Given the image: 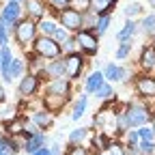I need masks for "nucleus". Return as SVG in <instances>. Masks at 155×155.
<instances>
[{"mask_svg":"<svg viewBox=\"0 0 155 155\" xmlns=\"http://www.w3.org/2000/svg\"><path fill=\"white\" fill-rule=\"evenodd\" d=\"M123 116H125V129L142 127V125H147V123H149V119H151L149 110H147V108H142V106H136V104L127 106V110L123 112Z\"/></svg>","mask_w":155,"mask_h":155,"instance_id":"1","label":"nucleus"},{"mask_svg":"<svg viewBox=\"0 0 155 155\" xmlns=\"http://www.w3.org/2000/svg\"><path fill=\"white\" fill-rule=\"evenodd\" d=\"M61 52H63V48L58 45L52 37H37L35 39V54L37 56H41V58H61Z\"/></svg>","mask_w":155,"mask_h":155,"instance_id":"2","label":"nucleus"},{"mask_svg":"<svg viewBox=\"0 0 155 155\" xmlns=\"http://www.w3.org/2000/svg\"><path fill=\"white\" fill-rule=\"evenodd\" d=\"M58 19H61V26L67 32H80L82 30V11H78L73 7H67L58 13Z\"/></svg>","mask_w":155,"mask_h":155,"instance_id":"3","label":"nucleus"},{"mask_svg":"<svg viewBox=\"0 0 155 155\" xmlns=\"http://www.w3.org/2000/svg\"><path fill=\"white\" fill-rule=\"evenodd\" d=\"M35 35H37V24L32 22V19H19V22L15 24V32H13V37H15V41L22 45V48H24L26 43L32 41Z\"/></svg>","mask_w":155,"mask_h":155,"instance_id":"4","label":"nucleus"},{"mask_svg":"<svg viewBox=\"0 0 155 155\" xmlns=\"http://www.w3.org/2000/svg\"><path fill=\"white\" fill-rule=\"evenodd\" d=\"M75 41H78V48H80L86 56H95L97 50H99V45H97V35H95V30H86V28H82L80 32H78Z\"/></svg>","mask_w":155,"mask_h":155,"instance_id":"5","label":"nucleus"},{"mask_svg":"<svg viewBox=\"0 0 155 155\" xmlns=\"http://www.w3.org/2000/svg\"><path fill=\"white\" fill-rule=\"evenodd\" d=\"M19 15H22V7H19V2H13V0H9V2L0 9V22H2L5 26H13L19 22Z\"/></svg>","mask_w":155,"mask_h":155,"instance_id":"6","label":"nucleus"},{"mask_svg":"<svg viewBox=\"0 0 155 155\" xmlns=\"http://www.w3.org/2000/svg\"><path fill=\"white\" fill-rule=\"evenodd\" d=\"M84 56L82 54H78V52H73V54H67V58H65V67H67V78H71V80H78V78L82 75V71H84Z\"/></svg>","mask_w":155,"mask_h":155,"instance_id":"7","label":"nucleus"},{"mask_svg":"<svg viewBox=\"0 0 155 155\" xmlns=\"http://www.w3.org/2000/svg\"><path fill=\"white\" fill-rule=\"evenodd\" d=\"M37 88H39V78H37L35 73H26L22 80H19V84H17V93L22 95V97H30V95H35Z\"/></svg>","mask_w":155,"mask_h":155,"instance_id":"8","label":"nucleus"},{"mask_svg":"<svg viewBox=\"0 0 155 155\" xmlns=\"http://www.w3.org/2000/svg\"><path fill=\"white\" fill-rule=\"evenodd\" d=\"M11 65H13V54L9 45L0 48V78L5 82H11Z\"/></svg>","mask_w":155,"mask_h":155,"instance_id":"9","label":"nucleus"},{"mask_svg":"<svg viewBox=\"0 0 155 155\" xmlns=\"http://www.w3.org/2000/svg\"><path fill=\"white\" fill-rule=\"evenodd\" d=\"M69 78H56V80H50L45 93L48 95H58V97H69Z\"/></svg>","mask_w":155,"mask_h":155,"instance_id":"10","label":"nucleus"},{"mask_svg":"<svg viewBox=\"0 0 155 155\" xmlns=\"http://www.w3.org/2000/svg\"><path fill=\"white\" fill-rule=\"evenodd\" d=\"M127 75H129L127 67H119V65H114V63L106 65V69H104V78H106L108 82H125Z\"/></svg>","mask_w":155,"mask_h":155,"instance_id":"11","label":"nucleus"},{"mask_svg":"<svg viewBox=\"0 0 155 155\" xmlns=\"http://www.w3.org/2000/svg\"><path fill=\"white\" fill-rule=\"evenodd\" d=\"M136 91L142 97H155V78L153 75H142L136 80Z\"/></svg>","mask_w":155,"mask_h":155,"instance_id":"12","label":"nucleus"},{"mask_svg":"<svg viewBox=\"0 0 155 155\" xmlns=\"http://www.w3.org/2000/svg\"><path fill=\"white\" fill-rule=\"evenodd\" d=\"M45 75L50 80H56V78H65L67 75V67L63 58H54L50 65H45Z\"/></svg>","mask_w":155,"mask_h":155,"instance_id":"13","label":"nucleus"},{"mask_svg":"<svg viewBox=\"0 0 155 155\" xmlns=\"http://www.w3.org/2000/svg\"><path fill=\"white\" fill-rule=\"evenodd\" d=\"M45 142H48V138H45L41 131H37V134H32V136H28V138H26L24 149L32 155V153H37L39 149H43V147H45Z\"/></svg>","mask_w":155,"mask_h":155,"instance_id":"14","label":"nucleus"},{"mask_svg":"<svg viewBox=\"0 0 155 155\" xmlns=\"http://www.w3.org/2000/svg\"><path fill=\"white\" fill-rule=\"evenodd\" d=\"M104 84H106L104 71H93V73L86 78V93H97Z\"/></svg>","mask_w":155,"mask_h":155,"instance_id":"15","label":"nucleus"},{"mask_svg":"<svg viewBox=\"0 0 155 155\" xmlns=\"http://www.w3.org/2000/svg\"><path fill=\"white\" fill-rule=\"evenodd\" d=\"M26 13L30 15V19H43V13H45V7L41 0H26Z\"/></svg>","mask_w":155,"mask_h":155,"instance_id":"16","label":"nucleus"},{"mask_svg":"<svg viewBox=\"0 0 155 155\" xmlns=\"http://www.w3.org/2000/svg\"><path fill=\"white\" fill-rule=\"evenodd\" d=\"M138 32V24L136 22H131V19H127V22L123 24V28L119 30V35H116V39L123 43V41H131V37Z\"/></svg>","mask_w":155,"mask_h":155,"instance_id":"17","label":"nucleus"},{"mask_svg":"<svg viewBox=\"0 0 155 155\" xmlns=\"http://www.w3.org/2000/svg\"><path fill=\"white\" fill-rule=\"evenodd\" d=\"M140 65L144 69H153L155 67V45H144L140 52Z\"/></svg>","mask_w":155,"mask_h":155,"instance_id":"18","label":"nucleus"},{"mask_svg":"<svg viewBox=\"0 0 155 155\" xmlns=\"http://www.w3.org/2000/svg\"><path fill=\"white\" fill-rule=\"evenodd\" d=\"M86 2H88V11H91L95 17L106 15L108 9H110V0H86Z\"/></svg>","mask_w":155,"mask_h":155,"instance_id":"19","label":"nucleus"},{"mask_svg":"<svg viewBox=\"0 0 155 155\" xmlns=\"http://www.w3.org/2000/svg\"><path fill=\"white\" fill-rule=\"evenodd\" d=\"M32 121H35L37 127H50V125L54 123L52 114H50L48 110H39V112H35V114H32Z\"/></svg>","mask_w":155,"mask_h":155,"instance_id":"20","label":"nucleus"},{"mask_svg":"<svg viewBox=\"0 0 155 155\" xmlns=\"http://www.w3.org/2000/svg\"><path fill=\"white\" fill-rule=\"evenodd\" d=\"M110 22H112V15H110V13L99 15V17H97V22H95V35H97V37H99V35H104V32L108 30Z\"/></svg>","mask_w":155,"mask_h":155,"instance_id":"21","label":"nucleus"},{"mask_svg":"<svg viewBox=\"0 0 155 155\" xmlns=\"http://www.w3.org/2000/svg\"><path fill=\"white\" fill-rule=\"evenodd\" d=\"M86 95H80V99L75 101V106H73V112H71V119L73 121H78V119H82L84 116V110H86Z\"/></svg>","mask_w":155,"mask_h":155,"instance_id":"22","label":"nucleus"},{"mask_svg":"<svg viewBox=\"0 0 155 155\" xmlns=\"http://www.w3.org/2000/svg\"><path fill=\"white\" fill-rule=\"evenodd\" d=\"M138 26H140V30H142V32L153 35V32H155V13H151V15L142 17V22H140Z\"/></svg>","mask_w":155,"mask_h":155,"instance_id":"23","label":"nucleus"},{"mask_svg":"<svg viewBox=\"0 0 155 155\" xmlns=\"http://www.w3.org/2000/svg\"><path fill=\"white\" fill-rule=\"evenodd\" d=\"M39 28H41L43 37H54V32L58 30V26H56V22H54V19H41Z\"/></svg>","mask_w":155,"mask_h":155,"instance_id":"24","label":"nucleus"},{"mask_svg":"<svg viewBox=\"0 0 155 155\" xmlns=\"http://www.w3.org/2000/svg\"><path fill=\"white\" fill-rule=\"evenodd\" d=\"M15 78H24V61H19V58H13L11 65V80Z\"/></svg>","mask_w":155,"mask_h":155,"instance_id":"25","label":"nucleus"},{"mask_svg":"<svg viewBox=\"0 0 155 155\" xmlns=\"http://www.w3.org/2000/svg\"><path fill=\"white\" fill-rule=\"evenodd\" d=\"M86 134H88V131H86L84 127H78V129H73V131L69 134V142H71V144H75V142L80 144V142L86 138Z\"/></svg>","mask_w":155,"mask_h":155,"instance_id":"26","label":"nucleus"},{"mask_svg":"<svg viewBox=\"0 0 155 155\" xmlns=\"http://www.w3.org/2000/svg\"><path fill=\"white\" fill-rule=\"evenodd\" d=\"M129 52H131V41H123L119 45V50H116V61H125L129 56Z\"/></svg>","mask_w":155,"mask_h":155,"instance_id":"27","label":"nucleus"},{"mask_svg":"<svg viewBox=\"0 0 155 155\" xmlns=\"http://www.w3.org/2000/svg\"><path fill=\"white\" fill-rule=\"evenodd\" d=\"M138 149H140L142 155H153L155 153V142L153 140H140L138 142Z\"/></svg>","mask_w":155,"mask_h":155,"instance_id":"28","label":"nucleus"},{"mask_svg":"<svg viewBox=\"0 0 155 155\" xmlns=\"http://www.w3.org/2000/svg\"><path fill=\"white\" fill-rule=\"evenodd\" d=\"M123 13H125V17H134V15L142 13V5H140V2H129V5L123 9Z\"/></svg>","mask_w":155,"mask_h":155,"instance_id":"29","label":"nucleus"},{"mask_svg":"<svg viewBox=\"0 0 155 155\" xmlns=\"http://www.w3.org/2000/svg\"><path fill=\"white\" fill-rule=\"evenodd\" d=\"M138 136H140V140H153V138H155V129L142 125V127L138 129Z\"/></svg>","mask_w":155,"mask_h":155,"instance_id":"30","label":"nucleus"},{"mask_svg":"<svg viewBox=\"0 0 155 155\" xmlns=\"http://www.w3.org/2000/svg\"><path fill=\"white\" fill-rule=\"evenodd\" d=\"M52 39H54V41H56L58 45H63V43L67 41V39H69V32H67L65 28H61V26H58V30L54 32V37H52Z\"/></svg>","mask_w":155,"mask_h":155,"instance_id":"31","label":"nucleus"},{"mask_svg":"<svg viewBox=\"0 0 155 155\" xmlns=\"http://www.w3.org/2000/svg\"><path fill=\"white\" fill-rule=\"evenodd\" d=\"M95 95L99 97V99H108V97H112V95H114V91H112V84H108V82H106V84H104L99 91L95 93Z\"/></svg>","mask_w":155,"mask_h":155,"instance_id":"32","label":"nucleus"},{"mask_svg":"<svg viewBox=\"0 0 155 155\" xmlns=\"http://www.w3.org/2000/svg\"><path fill=\"white\" fill-rule=\"evenodd\" d=\"M67 155H88V151H86L84 147H80V144H71Z\"/></svg>","mask_w":155,"mask_h":155,"instance_id":"33","label":"nucleus"},{"mask_svg":"<svg viewBox=\"0 0 155 155\" xmlns=\"http://www.w3.org/2000/svg\"><path fill=\"white\" fill-rule=\"evenodd\" d=\"M61 48H65V50H67L69 54H73V52H75V48H78V41H75L73 37H69V39H67V41H65V43H63Z\"/></svg>","mask_w":155,"mask_h":155,"instance_id":"34","label":"nucleus"},{"mask_svg":"<svg viewBox=\"0 0 155 155\" xmlns=\"http://www.w3.org/2000/svg\"><path fill=\"white\" fill-rule=\"evenodd\" d=\"M127 142H129V149H131V147H138V142H140L138 131H129V134H127Z\"/></svg>","mask_w":155,"mask_h":155,"instance_id":"35","label":"nucleus"},{"mask_svg":"<svg viewBox=\"0 0 155 155\" xmlns=\"http://www.w3.org/2000/svg\"><path fill=\"white\" fill-rule=\"evenodd\" d=\"M50 5H52L54 9H61V11H63V9H67V7L71 5V0H50Z\"/></svg>","mask_w":155,"mask_h":155,"instance_id":"36","label":"nucleus"},{"mask_svg":"<svg viewBox=\"0 0 155 155\" xmlns=\"http://www.w3.org/2000/svg\"><path fill=\"white\" fill-rule=\"evenodd\" d=\"M110 155H127V153H125V149H123L121 144L112 142V144H110Z\"/></svg>","mask_w":155,"mask_h":155,"instance_id":"37","label":"nucleus"},{"mask_svg":"<svg viewBox=\"0 0 155 155\" xmlns=\"http://www.w3.org/2000/svg\"><path fill=\"white\" fill-rule=\"evenodd\" d=\"M7 45V26L0 22V48H5Z\"/></svg>","mask_w":155,"mask_h":155,"instance_id":"38","label":"nucleus"},{"mask_svg":"<svg viewBox=\"0 0 155 155\" xmlns=\"http://www.w3.org/2000/svg\"><path fill=\"white\" fill-rule=\"evenodd\" d=\"M24 129V125H22V121H13L11 125H9V131L11 134H19V131H22Z\"/></svg>","mask_w":155,"mask_h":155,"instance_id":"39","label":"nucleus"},{"mask_svg":"<svg viewBox=\"0 0 155 155\" xmlns=\"http://www.w3.org/2000/svg\"><path fill=\"white\" fill-rule=\"evenodd\" d=\"M32 155H52V151L48 149V147H43V149H39L37 153H32Z\"/></svg>","mask_w":155,"mask_h":155,"instance_id":"40","label":"nucleus"},{"mask_svg":"<svg viewBox=\"0 0 155 155\" xmlns=\"http://www.w3.org/2000/svg\"><path fill=\"white\" fill-rule=\"evenodd\" d=\"M7 99V91H5V86H2V82H0V104H2Z\"/></svg>","mask_w":155,"mask_h":155,"instance_id":"41","label":"nucleus"},{"mask_svg":"<svg viewBox=\"0 0 155 155\" xmlns=\"http://www.w3.org/2000/svg\"><path fill=\"white\" fill-rule=\"evenodd\" d=\"M147 2H149V5H151V7L155 9V0H147Z\"/></svg>","mask_w":155,"mask_h":155,"instance_id":"42","label":"nucleus"},{"mask_svg":"<svg viewBox=\"0 0 155 155\" xmlns=\"http://www.w3.org/2000/svg\"><path fill=\"white\" fill-rule=\"evenodd\" d=\"M114 2H116V0H110V5H114Z\"/></svg>","mask_w":155,"mask_h":155,"instance_id":"43","label":"nucleus"},{"mask_svg":"<svg viewBox=\"0 0 155 155\" xmlns=\"http://www.w3.org/2000/svg\"><path fill=\"white\" fill-rule=\"evenodd\" d=\"M13 2H19V0H13Z\"/></svg>","mask_w":155,"mask_h":155,"instance_id":"44","label":"nucleus"},{"mask_svg":"<svg viewBox=\"0 0 155 155\" xmlns=\"http://www.w3.org/2000/svg\"><path fill=\"white\" fill-rule=\"evenodd\" d=\"M153 129H155V123H153Z\"/></svg>","mask_w":155,"mask_h":155,"instance_id":"45","label":"nucleus"},{"mask_svg":"<svg viewBox=\"0 0 155 155\" xmlns=\"http://www.w3.org/2000/svg\"><path fill=\"white\" fill-rule=\"evenodd\" d=\"M0 155H5V153H0Z\"/></svg>","mask_w":155,"mask_h":155,"instance_id":"46","label":"nucleus"},{"mask_svg":"<svg viewBox=\"0 0 155 155\" xmlns=\"http://www.w3.org/2000/svg\"><path fill=\"white\" fill-rule=\"evenodd\" d=\"M106 155H110V153H106Z\"/></svg>","mask_w":155,"mask_h":155,"instance_id":"47","label":"nucleus"}]
</instances>
